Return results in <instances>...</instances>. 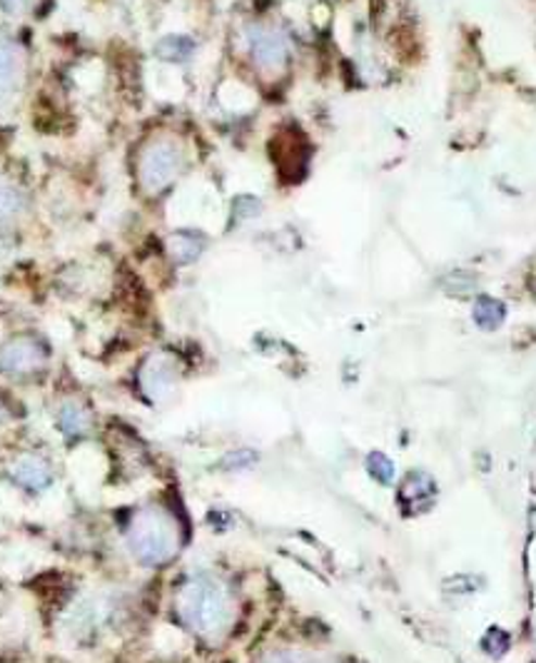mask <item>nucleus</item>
<instances>
[{"mask_svg":"<svg viewBox=\"0 0 536 663\" xmlns=\"http://www.w3.org/2000/svg\"><path fill=\"white\" fill-rule=\"evenodd\" d=\"M127 543H130L133 554L138 556L142 564H165V561L177 554L180 547V534L173 518H170L163 509L145 506L130 518L127 526Z\"/></svg>","mask_w":536,"mask_h":663,"instance_id":"nucleus-1","label":"nucleus"},{"mask_svg":"<svg viewBox=\"0 0 536 663\" xmlns=\"http://www.w3.org/2000/svg\"><path fill=\"white\" fill-rule=\"evenodd\" d=\"M177 611L192 631L210 636L223 631L227 624L229 599L217 581L198 576V579L187 581L177 593Z\"/></svg>","mask_w":536,"mask_h":663,"instance_id":"nucleus-2","label":"nucleus"},{"mask_svg":"<svg viewBox=\"0 0 536 663\" xmlns=\"http://www.w3.org/2000/svg\"><path fill=\"white\" fill-rule=\"evenodd\" d=\"M180 167H183V155H180V148H177L175 142H152L148 152H145L142 165H140L142 183L148 190L158 192V190H163L170 180H175V175L180 173Z\"/></svg>","mask_w":536,"mask_h":663,"instance_id":"nucleus-3","label":"nucleus"},{"mask_svg":"<svg viewBox=\"0 0 536 663\" xmlns=\"http://www.w3.org/2000/svg\"><path fill=\"white\" fill-rule=\"evenodd\" d=\"M48 360L46 347L33 337L11 339L0 347V370L11 374H28L40 370Z\"/></svg>","mask_w":536,"mask_h":663,"instance_id":"nucleus-4","label":"nucleus"},{"mask_svg":"<svg viewBox=\"0 0 536 663\" xmlns=\"http://www.w3.org/2000/svg\"><path fill=\"white\" fill-rule=\"evenodd\" d=\"M177 387V367L173 360H167V356L158 354L152 356V360L145 364L142 370V389L145 395L150 399H155V402H165V399L175 392Z\"/></svg>","mask_w":536,"mask_h":663,"instance_id":"nucleus-5","label":"nucleus"},{"mask_svg":"<svg viewBox=\"0 0 536 663\" xmlns=\"http://www.w3.org/2000/svg\"><path fill=\"white\" fill-rule=\"evenodd\" d=\"M252 55L260 63L262 71L275 73L287 61V42L283 36H277L275 30L260 28L252 36Z\"/></svg>","mask_w":536,"mask_h":663,"instance_id":"nucleus-6","label":"nucleus"},{"mask_svg":"<svg viewBox=\"0 0 536 663\" xmlns=\"http://www.w3.org/2000/svg\"><path fill=\"white\" fill-rule=\"evenodd\" d=\"M25 58L23 50L11 38L0 36V92L15 90L23 80Z\"/></svg>","mask_w":536,"mask_h":663,"instance_id":"nucleus-7","label":"nucleus"},{"mask_svg":"<svg viewBox=\"0 0 536 663\" xmlns=\"http://www.w3.org/2000/svg\"><path fill=\"white\" fill-rule=\"evenodd\" d=\"M13 479L25 489H46L50 484V466L36 454H23L11 466Z\"/></svg>","mask_w":536,"mask_h":663,"instance_id":"nucleus-8","label":"nucleus"},{"mask_svg":"<svg viewBox=\"0 0 536 663\" xmlns=\"http://www.w3.org/2000/svg\"><path fill=\"white\" fill-rule=\"evenodd\" d=\"M474 322L484 329H495L504 322V308H501V302L497 300L482 297V300H476L474 304Z\"/></svg>","mask_w":536,"mask_h":663,"instance_id":"nucleus-9","label":"nucleus"},{"mask_svg":"<svg viewBox=\"0 0 536 663\" xmlns=\"http://www.w3.org/2000/svg\"><path fill=\"white\" fill-rule=\"evenodd\" d=\"M61 427L65 429V435L78 437L88 429V414H85V410L78 404H65L61 410Z\"/></svg>","mask_w":536,"mask_h":663,"instance_id":"nucleus-10","label":"nucleus"},{"mask_svg":"<svg viewBox=\"0 0 536 663\" xmlns=\"http://www.w3.org/2000/svg\"><path fill=\"white\" fill-rule=\"evenodd\" d=\"M23 210V198L13 187L0 185V223H8Z\"/></svg>","mask_w":536,"mask_h":663,"instance_id":"nucleus-11","label":"nucleus"},{"mask_svg":"<svg viewBox=\"0 0 536 663\" xmlns=\"http://www.w3.org/2000/svg\"><path fill=\"white\" fill-rule=\"evenodd\" d=\"M367 466H370L372 477L377 479V481H385V484L392 479V474H395V466H392V462H389L385 454H372Z\"/></svg>","mask_w":536,"mask_h":663,"instance_id":"nucleus-12","label":"nucleus"},{"mask_svg":"<svg viewBox=\"0 0 536 663\" xmlns=\"http://www.w3.org/2000/svg\"><path fill=\"white\" fill-rule=\"evenodd\" d=\"M260 663H300V656H295L292 651H270Z\"/></svg>","mask_w":536,"mask_h":663,"instance_id":"nucleus-13","label":"nucleus"},{"mask_svg":"<svg viewBox=\"0 0 536 663\" xmlns=\"http://www.w3.org/2000/svg\"><path fill=\"white\" fill-rule=\"evenodd\" d=\"M33 3V0H0V5L8 8V11H25Z\"/></svg>","mask_w":536,"mask_h":663,"instance_id":"nucleus-14","label":"nucleus"},{"mask_svg":"<svg viewBox=\"0 0 536 663\" xmlns=\"http://www.w3.org/2000/svg\"><path fill=\"white\" fill-rule=\"evenodd\" d=\"M0 414H3V412H0Z\"/></svg>","mask_w":536,"mask_h":663,"instance_id":"nucleus-15","label":"nucleus"}]
</instances>
